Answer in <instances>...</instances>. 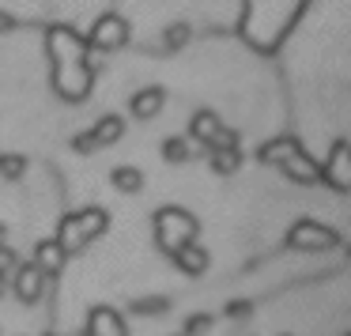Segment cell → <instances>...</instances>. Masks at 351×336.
Masks as SVG:
<instances>
[{"label": "cell", "mask_w": 351, "mask_h": 336, "mask_svg": "<svg viewBox=\"0 0 351 336\" xmlns=\"http://www.w3.org/2000/svg\"><path fill=\"white\" fill-rule=\"evenodd\" d=\"M49 53V84L64 102H84L95 84V69L87 61V42L72 27H49L46 34Z\"/></svg>", "instance_id": "obj_1"}, {"label": "cell", "mask_w": 351, "mask_h": 336, "mask_svg": "<svg viewBox=\"0 0 351 336\" xmlns=\"http://www.w3.org/2000/svg\"><path fill=\"white\" fill-rule=\"evenodd\" d=\"M261 163H272L280 167L291 182L298 185H317L321 182V167L313 163V155H306V147L295 136H276L261 147Z\"/></svg>", "instance_id": "obj_2"}, {"label": "cell", "mask_w": 351, "mask_h": 336, "mask_svg": "<svg viewBox=\"0 0 351 336\" xmlns=\"http://www.w3.org/2000/svg\"><path fill=\"white\" fill-rule=\"evenodd\" d=\"M106 230H110V212L106 208H80V212H69L61 219L53 242L61 245L64 253H80V250H87L95 238L106 235Z\"/></svg>", "instance_id": "obj_3"}, {"label": "cell", "mask_w": 351, "mask_h": 336, "mask_svg": "<svg viewBox=\"0 0 351 336\" xmlns=\"http://www.w3.org/2000/svg\"><path fill=\"white\" fill-rule=\"evenodd\" d=\"M197 230H200V223H197V215H189L185 208H159L155 212V245H159L162 253H170L174 257L182 245H193L197 242Z\"/></svg>", "instance_id": "obj_4"}, {"label": "cell", "mask_w": 351, "mask_h": 336, "mask_svg": "<svg viewBox=\"0 0 351 336\" xmlns=\"http://www.w3.org/2000/svg\"><path fill=\"white\" fill-rule=\"evenodd\" d=\"M189 132H193V140H200V144L208 147V152H219V147H238V132L227 129V125L212 114V110H197V114H193V121H189Z\"/></svg>", "instance_id": "obj_5"}, {"label": "cell", "mask_w": 351, "mask_h": 336, "mask_svg": "<svg viewBox=\"0 0 351 336\" xmlns=\"http://www.w3.org/2000/svg\"><path fill=\"white\" fill-rule=\"evenodd\" d=\"M87 49H99V53H114V49H121L125 42H129V23H125L121 16H99L91 27V34H87Z\"/></svg>", "instance_id": "obj_6"}, {"label": "cell", "mask_w": 351, "mask_h": 336, "mask_svg": "<svg viewBox=\"0 0 351 336\" xmlns=\"http://www.w3.org/2000/svg\"><path fill=\"white\" fill-rule=\"evenodd\" d=\"M287 245H291V250H306V253L332 250V245H336V230L321 227L317 219H298L295 227L287 230Z\"/></svg>", "instance_id": "obj_7"}, {"label": "cell", "mask_w": 351, "mask_h": 336, "mask_svg": "<svg viewBox=\"0 0 351 336\" xmlns=\"http://www.w3.org/2000/svg\"><path fill=\"white\" fill-rule=\"evenodd\" d=\"M321 182H328L340 193H351V144L348 140H336L332 144V155L321 167Z\"/></svg>", "instance_id": "obj_8"}, {"label": "cell", "mask_w": 351, "mask_h": 336, "mask_svg": "<svg viewBox=\"0 0 351 336\" xmlns=\"http://www.w3.org/2000/svg\"><path fill=\"white\" fill-rule=\"evenodd\" d=\"M8 291L23 306H34L42 295H46V276H42L34 265H19L16 272H12V280H8Z\"/></svg>", "instance_id": "obj_9"}, {"label": "cell", "mask_w": 351, "mask_h": 336, "mask_svg": "<svg viewBox=\"0 0 351 336\" xmlns=\"http://www.w3.org/2000/svg\"><path fill=\"white\" fill-rule=\"evenodd\" d=\"M87 336H129V328L114 306H95L87 317Z\"/></svg>", "instance_id": "obj_10"}, {"label": "cell", "mask_w": 351, "mask_h": 336, "mask_svg": "<svg viewBox=\"0 0 351 336\" xmlns=\"http://www.w3.org/2000/svg\"><path fill=\"white\" fill-rule=\"evenodd\" d=\"M162 106H167V91H162V87H144V91H136L129 99V110H132L136 121H152V117H159Z\"/></svg>", "instance_id": "obj_11"}, {"label": "cell", "mask_w": 351, "mask_h": 336, "mask_svg": "<svg viewBox=\"0 0 351 336\" xmlns=\"http://www.w3.org/2000/svg\"><path fill=\"white\" fill-rule=\"evenodd\" d=\"M64 261H69V253H64L57 242H38V245H34V261H31V265L49 280V276H57L64 268Z\"/></svg>", "instance_id": "obj_12"}, {"label": "cell", "mask_w": 351, "mask_h": 336, "mask_svg": "<svg viewBox=\"0 0 351 336\" xmlns=\"http://www.w3.org/2000/svg\"><path fill=\"white\" fill-rule=\"evenodd\" d=\"M174 265L182 268L185 276H204L208 272V265H212V257H208V250L204 245H182V250L174 253Z\"/></svg>", "instance_id": "obj_13"}, {"label": "cell", "mask_w": 351, "mask_h": 336, "mask_svg": "<svg viewBox=\"0 0 351 336\" xmlns=\"http://www.w3.org/2000/svg\"><path fill=\"white\" fill-rule=\"evenodd\" d=\"M87 132L95 136V144H99V147H110V144H117V140L125 136V121L117 114H106V117H99Z\"/></svg>", "instance_id": "obj_14"}, {"label": "cell", "mask_w": 351, "mask_h": 336, "mask_svg": "<svg viewBox=\"0 0 351 336\" xmlns=\"http://www.w3.org/2000/svg\"><path fill=\"white\" fill-rule=\"evenodd\" d=\"M110 182H114L117 193H140V189H144V170H136V167H117L114 174H110Z\"/></svg>", "instance_id": "obj_15"}, {"label": "cell", "mask_w": 351, "mask_h": 336, "mask_svg": "<svg viewBox=\"0 0 351 336\" xmlns=\"http://www.w3.org/2000/svg\"><path fill=\"white\" fill-rule=\"evenodd\" d=\"M238 167H242L238 147H219V152H212V170L215 174H234Z\"/></svg>", "instance_id": "obj_16"}, {"label": "cell", "mask_w": 351, "mask_h": 336, "mask_svg": "<svg viewBox=\"0 0 351 336\" xmlns=\"http://www.w3.org/2000/svg\"><path fill=\"white\" fill-rule=\"evenodd\" d=\"M23 174H27V159H23V155H0V178L19 182Z\"/></svg>", "instance_id": "obj_17"}, {"label": "cell", "mask_w": 351, "mask_h": 336, "mask_svg": "<svg viewBox=\"0 0 351 336\" xmlns=\"http://www.w3.org/2000/svg\"><path fill=\"white\" fill-rule=\"evenodd\" d=\"M162 159L167 163H185L189 159V140H182V136L162 140Z\"/></svg>", "instance_id": "obj_18"}, {"label": "cell", "mask_w": 351, "mask_h": 336, "mask_svg": "<svg viewBox=\"0 0 351 336\" xmlns=\"http://www.w3.org/2000/svg\"><path fill=\"white\" fill-rule=\"evenodd\" d=\"M185 42H189V27H185V23H174V27L167 31V38H162V46H167V49H182Z\"/></svg>", "instance_id": "obj_19"}, {"label": "cell", "mask_w": 351, "mask_h": 336, "mask_svg": "<svg viewBox=\"0 0 351 336\" xmlns=\"http://www.w3.org/2000/svg\"><path fill=\"white\" fill-rule=\"evenodd\" d=\"M19 268V257H16V250L12 245H0V276L4 280H12V272Z\"/></svg>", "instance_id": "obj_20"}, {"label": "cell", "mask_w": 351, "mask_h": 336, "mask_svg": "<svg viewBox=\"0 0 351 336\" xmlns=\"http://www.w3.org/2000/svg\"><path fill=\"white\" fill-rule=\"evenodd\" d=\"M72 152H76V155H95V152H99V144H95L91 132H76V136H72Z\"/></svg>", "instance_id": "obj_21"}, {"label": "cell", "mask_w": 351, "mask_h": 336, "mask_svg": "<svg viewBox=\"0 0 351 336\" xmlns=\"http://www.w3.org/2000/svg\"><path fill=\"white\" fill-rule=\"evenodd\" d=\"M167 298H140V302H132V310H136V313H162V310H167Z\"/></svg>", "instance_id": "obj_22"}, {"label": "cell", "mask_w": 351, "mask_h": 336, "mask_svg": "<svg viewBox=\"0 0 351 336\" xmlns=\"http://www.w3.org/2000/svg\"><path fill=\"white\" fill-rule=\"evenodd\" d=\"M204 328H208V317H189V325H185V333H204Z\"/></svg>", "instance_id": "obj_23"}, {"label": "cell", "mask_w": 351, "mask_h": 336, "mask_svg": "<svg viewBox=\"0 0 351 336\" xmlns=\"http://www.w3.org/2000/svg\"><path fill=\"white\" fill-rule=\"evenodd\" d=\"M12 31H16V19L8 12H0V34H12Z\"/></svg>", "instance_id": "obj_24"}, {"label": "cell", "mask_w": 351, "mask_h": 336, "mask_svg": "<svg viewBox=\"0 0 351 336\" xmlns=\"http://www.w3.org/2000/svg\"><path fill=\"white\" fill-rule=\"evenodd\" d=\"M0 245H8V227L0 223Z\"/></svg>", "instance_id": "obj_25"}, {"label": "cell", "mask_w": 351, "mask_h": 336, "mask_svg": "<svg viewBox=\"0 0 351 336\" xmlns=\"http://www.w3.org/2000/svg\"><path fill=\"white\" fill-rule=\"evenodd\" d=\"M4 291H8V280H4V276H0V295H4Z\"/></svg>", "instance_id": "obj_26"}]
</instances>
